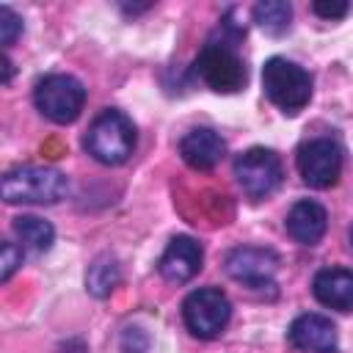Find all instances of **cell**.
<instances>
[{
    "label": "cell",
    "instance_id": "17",
    "mask_svg": "<svg viewBox=\"0 0 353 353\" xmlns=\"http://www.w3.org/2000/svg\"><path fill=\"white\" fill-rule=\"evenodd\" d=\"M85 284H88V290H91L97 298L110 295V290L119 284V265H116V259H113V256H99V259L91 265L88 276H85Z\"/></svg>",
    "mask_w": 353,
    "mask_h": 353
},
{
    "label": "cell",
    "instance_id": "6",
    "mask_svg": "<svg viewBox=\"0 0 353 353\" xmlns=\"http://www.w3.org/2000/svg\"><path fill=\"white\" fill-rule=\"evenodd\" d=\"M182 317H185V325L193 336L212 339L226 328V323L232 317V303L215 287L193 290L182 303Z\"/></svg>",
    "mask_w": 353,
    "mask_h": 353
},
{
    "label": "cell",
    "instance_id": "10",
    "mask_svg": "<svg viewBox=\"0 0 353 353\" xmlns=\"http://www.w3.org/2000/svg\"><path fill=\"white\" fill-rule=\"evenodd\" d=\"M201 259H204V251L201 245L188 237V234H179L168 243V248L163 251L160 256V276L171 284H182V281H190L199 270H201Z\"/></svg>",
    "mask_w": 353,
    "mask_h": 353
},
{
    "label": "cell",
    "instance_id": "4",
    "mask_svg": "<svg viewBox=\"0 0 353 353\" xmlns=\"http://www.w3.org/2000/svg\"><path fill=\"white\" fill-rule=\"evenodd\" d=\"M262 88L273 105L287 113H298L312 97V77L303 66L287 58H270L262 66Z\"/></svg>",
    "mask_w": 353,
    "mask_h": 353
},
{
    "label": "cell",
    "instance_id": "13",
    "mask_svg": "<svg viewBox=\"0 0 353 353\" xmlns=\"http://www.w3.org/2000/svg\"><path fill=\"white\" fill-rule=\"evenodd\" d=\"M314 298L336 312H353V270L345 268H325L312 281Z\"/></svg>",
    "mask_w": 353,
    "mask_h": 353
},
{
    "label": "cell",
    "instance_id": "18",
    "mask_svg": "<svg viewBox=\"0 0 353 353\" xmlns=\"http://www.w3.org/2000/svg\"><path fill=\"white\" fill-rule=\"evenodd\" d=\"M19 33H22V19L8 6H3L0 8V41H3V47H11Z\"/></svg>",
    "mask_w": 353,
    "mask_h": 353
},
{
    "label": "cell",
    "instance_id": "12",
    "mask_svg": "<svg viewBox=\"0 0 353 353\" xmlns=\"http://www.w3.org/2000/svg\"><path fill=\"white\" fill-rule=\"evenodd\" d=\"M223 152H226L223 138H221L215 130H207V127H196V130H190V132L179 141V154H182V160H185L190 168H196V171H210V168H215V165L221 163Z\"/></svg>",
    "mask_w": 353,
    "mask_h": 353
},
{
    "label": "cell",
    "instance_id": "5",
    "mask_svg": "<svg viewBox=\"0 0 353 353\" xmlns=\"http://www.w3.org/2000/svg\"><path fill=\"white\" fill-rule=\"evenodd\" d=\"M36 108L55 124H69L80 116L83 102H85V88L80 80L69 77V74H50L44 80H39L36 91H33Z\"/></svg>",
    "mask_w": 353,
    "mask_h": 353
},
{
    "label": "cell",
    "instance_id": "2",
    "mask_svg": "<svg viewBox=\"0 0 353 353\" xmlns=\"http://www.w3.org/2000/svg\"><path fill=\"white\" fill-rule=\"evenodd\" d=\"M135 127L121 110L99 113L85 135V149L94 160L105 165H121L135 152Z\"/></svg>",
    "mask_w": 353,
    "mask_h": 353
},
{
    "label": "cell",
    "instance_id": "7",
    "mask_svg": "<svg viewBox=\"0 0 353 353\" xmlns=\"http://www.w3.org/2000/svg\"><path fill=\"white\" fill-rule=\"evenodd\" d=\"M234 176L248 199H265L281 185L284 168H281V160L276 157V152L254 146L234 160Z\"/></svg>",
    "mask_w": 353,
    "mask_h": 353
},
{
    "label": "cell",
    "instance_id": "14",
    "mask_svg": "<svg viewBox=\"0 0 353 353\" xmlns=\"http://www.w3.org/2000/svg\"><path fill=\"white\" fill-rule=\"evenodd\" d=\"M325 229H328V212L323 204H317L312 199L292 204V210L287 215V232L292 240H298L301 245H314V243H320Z\"/></svg>",
    "mask_w": 353,
    "mask_h": 353
},
{
    "label": "cell",
    "instance_id": "1",
    "mask_svg": "<svg viewBox=\"0 0 353 353\" xmlns=\"http://www.w3.org/2000/svg\"><path fill=\"white\" fill-rule=\"evenodd\" d=\"M0 190L8 204H55L66 196L69 179L58 168L22 165L6 171Z\"/></svg>",
    "mask_w": 353,
    "mask_h": 353
},
{
    "label": "cell",
    "instance_id": "21",
    "mask_svg": "<svg viewBox=\"0 0 353 353\" xmlns=\"http://www.w3.org/2000/svg\"><path fill=\"white\" fill-rule=\"evenodd\" d=\"M3 69H6V74H3V83H8V80H11V61H8V58H3Z\"/></svg>",
    "mask_w": 353,
    "mask_h": 353
},
{
    "label": "cell",
    "instance_id": "16",
    "mask_svg": "<svg viewBox=\"0 0 353 353\" xmlns=\"http://www.w3.org/2000/svg\"><path fill=\"white\" fill-rule=\"evenodd\" d=\"M290 19H292V6L284 0H262L254 6V22L270 36L284 33L290 28Z\"/></svg>",
    "mask_w": 353,
    "mask_h": 353
},
{
    "label": "cell",
    "instance_id": "8",
    "mask_svg": "<svg viewBox=\"0 0 353 353\" xmlns=\"http://www.w3.org/2000/svg\"><path fill=\"white\" fill-rule=\"evenodd\" d=\"M298 171L312 188H331L342 174V149L331 138L306 141L298 149Z\"/></svg>",
    "mask_w": 353,
    "mask_h": 353
},
{
    "label": "cell",
    "instance_id": "3",
    "mask_svg": "<svg viewBox=\"0 0 353 353\" xmlns=\"http://www.w3.org/2000/svg\"><path fill=\"white\" fill-rule=\"evenodd\" d=\"M196 74L221 94L240 91L245 85V63L234 50V36L210 39L196 58Z\"/></svg>",
    "mask_w": 353,
    "mask_h": 353
},
{
    "label": "cell",
    "instance_id": "22",
    "mask_svg": "<svg viewBox=\"0 0 353 353\" xmlns=\"http://www.w3.org/2000/svg\"><path fill=\"white\" fill-rule=\"evenodd\" d=\"M350 245H353V229H350Z\"/></svg>",
    "mask_w": 353,
    "mask_h": 353
},
{
    "label": "cell",
    "instance_id": "15",
    "mask_svg": "<svg viewBox=\"0 0 353 353\" xmlns=\"http://www.w3.org/2000/svg\"><path fill=\"white\" fill-rule=\"evenodd\" d=\"M14 234L19 237L22 248H30L36 254L47 251L52 245V240H55V229L44 218H39V215H19V218H14Z\"/></svg>",
    "mask_w": 353,
    "mask_h": 353
},
{
    "label": "cell",
    "instance_id": "19",
    "mask_svg": "<svg viewBox=\"0 0 353 353\" xmlns=\"http://www.w3.org/2000/svg\"><path fill=\"white\" fill-rule=\"evenodd\" d=\"M22 265V248L14 243H3V262H0V281H8L14 270Z\"/></svg>",
    "mask_w": 353,
    "mask_h": 353
},
{
    "label": "cell",
    "instance_id": "9",
    "mask_svg": "<svg viewBox=\"0 0 353 353\" xmlns=\"http://www.w3.org/2000/svg\"><path fill=\"white\" fill-rule=\"evenodd\" d=\"M276 268H279V256L270 248L245 245V248H234L226 256V273L248 287H270Z\"/></svg>",
    "mask_w": 353,
    "mask_h": 353
},
{
    "label": "cell",
    "instance_id": "20",
    "mask_svg": "<svg viewBox=\"0 0 353 353\" xmlns=\"http://www.w3.org/2000/svg\"><path fill=\"white\" fill-rule=\"evenodd\" d=\"M312 11L317 17H323V19H339V17H345L350 11V3H345V0H317L312 6Z\"/></svg>",
    "mask_w": 353,
    "mask_h": 353
},
{
    "label": "cell",
    "instance_id": "11",
    "mask_svg": "<svg viewBox=\"0 0 353 353\" xmlns=\"http://www.w3.org/2000/svg\"><path fill=\"white\" fill-rule=\"evenodd\" d=\"M290 342L303 353H336L339 336H336V325L328 317L301 314L290 325Z\"/></svg>",
    "mask_w": 353,
    "mask_h": 353
}]
</instances>
